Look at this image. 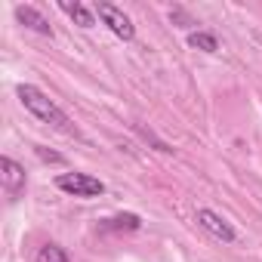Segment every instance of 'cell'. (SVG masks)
Returning <instances> with one entry per match:
<instances>
[{"mask_svg": "<svg viewBox=\"0 0 262 262\" xmlns=\"http://www.w3.org/2000/svg\"><path fill=\"white\" fill-rule=\"evenodd\" d=\"M102 228H114V231H136V228H142V219L136 216V213H120V216H114V219H105V225Z\"/></svg>", "mask_w": 262, "mask_h": 262, "instance_id": "8", "label": "cell"}, {"mask_svg": "<svg viewBox=\"0 0 262 262\" xmlns=\"http://www.w3.org/2000/svg\"><path fill=\"white\" fill-rule=\"evenodd\" d=\"M0 182H4V191L10 201H19L25 191V170L13 161V158H0Z\"/></svg>", "mask_w": 262, "mask_h": 262, "instance_id": "5", "label": "cell"}, {"mask_svg": "<svg viewBox=\"0 0 262 262\" xmlns=\"http://www.w3.org/2000/svg\"><path fill=\"white\" fill-rule=\"evenodd\" d=\"M16 96H19V102L25 105V111H31L37 120H43V123L62 129V133H71V129H74L71 120H68V114H65L43 90H37L34 83H19V86H16Z\"/></svg>", "mask_w": 262, "mask_h": 262, "instance_id": "1", "label": "cell"}, {"mask_svg": "<svg viewBox=\"0 0 262 262\" xmlns=\"http://www.w3.org/2000/svg\"><path fill=\"white\" fill-rule=\"evenodd\" d=\"M194 222H198L207 234H213L216 241H222V244H234V237H237V231L231 228V222H228V219H222L219 213L207 210V207L194 213Z\"/></svg>", "mask_w": 262, "mask_h": 262, "instance_id": "4", "label": "cell"}, {"mask_svg": "<svg viewBox=\"0 0 262 262\" xmlns=\"http://www.w3.org/2000/svg\"><path fill=\"white\" fill-rule=\"evenodd\" d=\"M59 7H62V13H68L80 28H93V22H96V19H93V13H90L83 4H71V0H62Z\"/></svg>", "mask_w": 262, "mask_h": 262, "instance_id": "7", "label": "cell"}, {"mask_svg": "<svg viewBox=\"0 0 262 262\" xmlns=\"http://www.w3.org/2000/svg\"><path fill=\"white\" fill-rule=\"evenodd\" d=\"M37 262H71V259L59 244H43L40 253H37Z\"/></svg>", "mask_w": 262, "mask_h": 262, "instance_id": "10", "label": "cell"}, {"mask_svg": "<svg viewBox=\"0 0 262 262\" xmlns=\"http://www.w3.org/2000/svg\"><path fill=\"white\" fill-rule=\"evenodd\" d=\"M188 47L204 50V53H216V50H219V40H216V34H210V31H191V34H188Z\"/></svg>", "mask_w": 262, "mask_h": 262, "instance_id": "9", "label": "cell"}, {"mask_svg": "<svg viewBox=\"0 0 262 262\" xmlns=\"http://www.w3.org/2000/svg\"><path fill=\"white\" fill-rule=\"evenodd\" d=\"M56 185L65 194H74V198H99V194H105V185L90 173H62L56 179Z\"/></svg>", "mask_w": 262, "mask_h": 262, "instance_id": "2", "label": "cell"}, {"mask_svg": "<svg viewBox=\"0 0 262 262\" xmlns=\"http://www.w3.org/2000/svg\"><path fill=\"white\" fill-rule=\"evenodd\" d=\"M16 19H19L25 28L37 31V34H43V37H53V25L43 19L40 10H34V7H16Z\"/></svg>", "mask_w": 262, "mask_h": 262, "instance_id": "6", "label": "cell"}, {"mask_svg": "<svg viewBox=\"0 0 262 262\" xmlns=\"http://www.w3.org/2000/svg\"><path fill=\"white\" fill-rule=\"evenodd\" d=\"M37 155H40L43 161H53V164H62V158H59V155H53V151H47V148H37Z\"/></svg>", "mask_w": 262, "mask_h": 262, "instance_id": "11", "label": "cell"}, {"mask_svg": "<svg viewBox=\"0 0 262 262\" xmlns=\"http://www.w3.org/2000/svg\"><path fill=\"white\" fill-rule=\"evenodd\" d=\"M96 10V16L120 37V40H133L136 37V25L133 22H129V16L120 10V7H114V4H105V0H99V4L93 7Z\"/></svg>", "mask_w": 262, "mask_h": 262, "instance_id": "3", "label": "cell"}]
</instances>
